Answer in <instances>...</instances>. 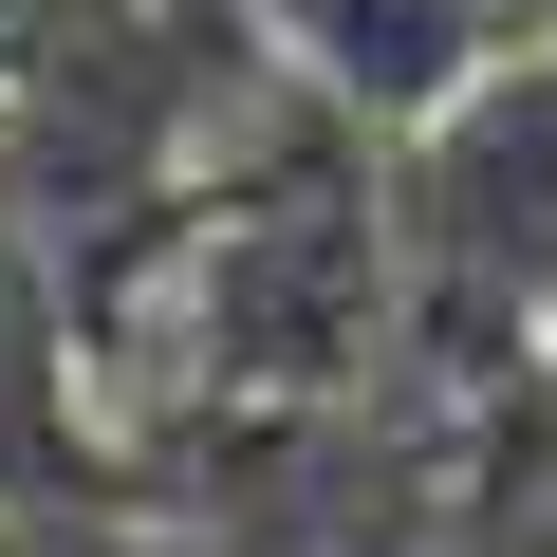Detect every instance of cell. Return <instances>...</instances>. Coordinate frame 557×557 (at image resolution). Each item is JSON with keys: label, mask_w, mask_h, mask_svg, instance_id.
Returning <instances> with one entry per match:
<instances>
[{"label": "cell", "mask_w": 557, "mask_h": 557, "mask_svg": "<svg viewBox=\"0 0 557 557\" xmlns=\"http://www.w3.org/2000/svg\"><path fill=\"white\" fill-rule=\"evenodd\" d=\"M372 223H391V278L428 335H465V354L539 335L557 317V57L539 75L502 57L465 112H428L409 186H372Z\"/></svg>", "instance_id": "1"}, {"label": "cell", "mask_w": 557, "mask_h": 557, "mask_svg": "<svg viewBox=\"0 0 557 557\" xmlns=\"http://www.w3.org/2000/svg\"><path fill=\"white\" fill-rule=\"evenodd\" d=\"M278 38H298V75H317V112L335 131H428V112H465L483 75H502V0H278Z\"/></svg>", "instance_id": "2"}, {"label": "cell", "mask_w": 557, "mask_h": 557, "mask_svg": "<svg viewBox=\"0 0 557 557\" xmlns=\"http://www.w3.org/2000/svg\"><path fill=\"white\" fill-rule=\"evenodd\" d=\"M75 298H57V260L20 242V205H0V520L20 502H75Z\"/></svg>", "instance_id": "3"}, {"label": "cell", "mask_w": 557, "mask_h": 557, "mask_svg": "<svg viewBox=\"0 0 557 557\" xmlns=\"http://www.w3.org/2000/svg\"><path fill=\"white\" fill-rule=\"evenodd\" d=\"M0 557H168V539H149V520H112V502L75 483V502H20V520H0Z\"/></svg>", "instance_id": "4"}, {"label": "cell", "mask_w": 557, "mask_h": 557, "mask_svg": "<svg viewBox=\"0 0 557 557\" xmlns=\"http://www.w3.org/2000/svg\"><path fill=\"white\" fill-rule=\"evenodd\" d=\"M502 20H520V0H502Z\"/></svg>", "instance_id": "5"}]
</instances>
